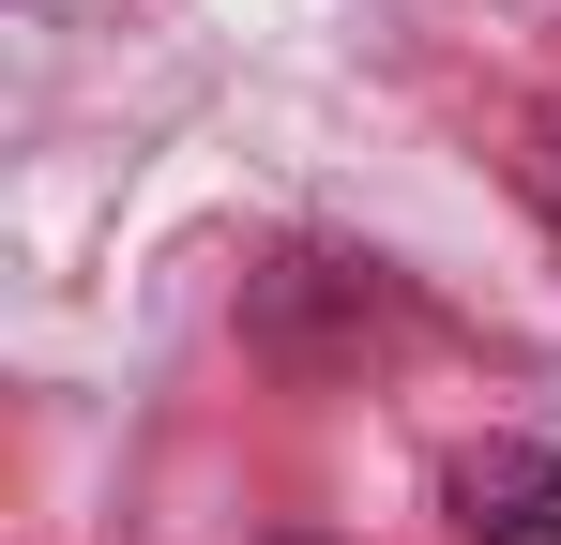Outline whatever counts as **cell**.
Wrapping results in <instances>:
<instances>
[{"label": "cell", "instance_id": "6da1fadb", "mask_svg": "<svg viewBox=\"0 0 561 545\" xmlns=\"http://www.w3.org/2000/svg\"><path fill=\"white\" fill-rule=\"evenodd\" d=\"M440 515H456L470 545H561V454H531V440H470L456 469H440Z\"/></svg>", "mask_w": 561, "mask_h": 545}]
</instances>
